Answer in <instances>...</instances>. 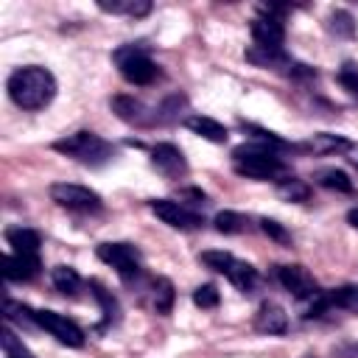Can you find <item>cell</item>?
Returning a JSON list of instances; mask_svg holds the SVG:
<instances>
[{"label":"cell","mask_w":358,"mask_h":358,"mask_svg":"<svg viewBox=\"0 0 358 358\" xmlns=\"http://www.w3.org/2000/svg\"><path fill=\"white\" fill-rule=\"evenodd\" d=\"M8 95L11 101L20 106V109H28V112H36L42 106H48L56 95V78L48 67H39V64H25V67H17L11 76H8Z\"/></svg>","instance_id":"cell-1"},{"label":"cell","mask_w":358,"mask_h":358,"mask_svg":"<svg viewBox=\"0 0 358 358\" xmlns=\"http://www.w3.org/2000/svg\"><path fill=\"white\" fill-rule=\"evenodd\" d=\"M232 168L246 179H277L280 182V176L285 173V165L277 157V151L260 143L238 145L232 151Z\"/></svg>","instance_id":"cell-2"},{"label":"cell","mask_w":358,"mask_h":358,"mask_svg":"<svg viewBox=\"0 0 358 358\" xmlns=\"http://www.w3.org/2000/svg\"><path fill=\"white\" fill-rule=\"evenodd\" d=\"M53 148H56L59 154L73 157L76 162H84V165H92V168H95V165H103V162H109V159L115 157V148H112L103 137H98V134H92V131L67 134V137L56 140Z\"/></svg>","instance_id":"cell-3"},{"label":"cell","mask_w":358,"mask_h":358,"mask_svg":"<svg viewBox=\"0 0 358 358\" xmlns=\"http://www.w3.org/2000/svg\"><path fill=\"white\" fill-rule=\"evenodd\" d=\"M115 64H117L120 76L129 84H137V87H148V84H154L159 78V67L151 62V56L140 45L117 48L115 50Z\"/></svg>","instance_id":"cell-4"},{"label":"cell","mask_w":358,"mask_h":358,"mask_svg":"<svg viewBox=\"0 0 358 358\" xmlns=\"http://www.w3.org/2000/svg\"><path fill=\"white\" fill-rule=\"evenodd\" d=\"M207 268H213V271H218V274H224L235 288H241V291H252L255 285H257V268L255 266H249L246 260H238L235 255H229V252H221V249H210V252H201V257H199Z\"/></svg>","instance_id":"cell-5"},{"label":"cell","mask_w":358,"mask_h":358,"mask_svg":"<svg viewBox=\"0 0 358 358\" xmlns=\"http://www.w3.org/2000/svg\"><path fill=\"white\" fill-rule=\"evenodd\" d=\"M98 257L103 263H109L126 282L137 280L143 274V266H140V249L131 246V243H123V241H115V243H101L98 246Z\"/></svg>","instance_id":"cell-6"},{"label":"cell","mask_w":358,"mask_h":358,"mask_svg":"<svg viewBox=\"0 0 358 358\" xmlns=\"http://www.w3.org/2000/svg\"><path fill=\"white\" fill-rule=\"evenodd\" d=\"M50 199L64 207V210H73V213H98L103 207L101 196L84 185H70V182H56L50 185Z\"/></svg>","instance_id":"cell-7"},{"label":"cell","mask_w":358,"mask_h":358,"mask_svg":"<svg viewBox=\"0 0 358 358\" xmlns=\"http://www.w3.org/2000/svg\"><path fill=\"white\" fill-rule=\"evenodd\" d=\"M333 308L358 313V285H341V288H333V291H319L310 299V308H308L305 319H319Z\"/></svg>","instance_id":"cell-8"},{"label":"cell","mask_w":358,"mask_h":358,"mask_svg":"<svg viewBox=\"0 0 358 358\" xmlns=\"http://www.w3.org/2000/svg\"><path fill=\"white\" fill-rule=\"evenodd\" d=\"M34 324L48 330L56 341H62L67 347H81L84 344V330L76 322H70L67 316L56 313V310H34Z\"/></svg>","instance_id":"cell-9"},{"label":"cell","mask_w":358,"mask_h":358,"mask_svg":"<svg viewBox=\"0 0 358 358\" xmlns=\"http://www.w3.org/2000/svg\"><path fill=\"white\" fill-rule=\"evenodd\" d=\"M148 207H151V213H154L159 221H165V224L173 227V229H199V227L204 224L199 213H193V210H187L185 204L171 201V199H154V201H148Z\"/></svg>","instance_id":"cell-10"},{"label":"cell","mask_w":358,"mask_h":358,"mask_svg":"<svg viewBox=\"0 0 358 358\" xmlns=\"http://www.w3.org/2000/svg\"><path fill=\"white\" fill-rule=\"evenodd\" d=\"M274 277H277V282L288 291V294H294L296 299H313L316 294H319V288H316V280H313V274L305 268V266H277L274 268Z\"/></svg>","instance_id":"cell-11"},{"label":"cell","mask_w":358,"mask_h":358,"mask_svg":"<svg viewBox=\"0 0 358 358\" xmlns=\"http://www.w3.org/2000/svg\"><path fill=\"white\" fill-rule=\"evenodd\" d=\"M151 162L168 179H179V176L187 173V159H185V154L173 143H157L151 148Z\"/></svg>","instance_id":"cell-12"},{"label":"cell","mask_w":358,"mask_h":358,"mask_svg":"<svg viewBox=\"0 0 358 358\" xmlns=\"http://www.w3.org/2000/svg\"><path fill=\"white\" fill-rule=\"evenodd\" d=\"M252 39L257 42V48H268V50H282L285 42V25L280 17H268L260 14L252 20Z\"/></svg>","instance_id":"cell-13"},{"label":"cell","mask_w":358,"mask_h":358,"mask_svg":"<svg viewBox=\"0 0 358 358\" xmlns=\"http://www.w3.org/2000/svg\"><path fill=\"white\" fill-rule=\"evenodd\" d=\"M112 112L123 123H131V126H154L157 123L154 112L143 101H137L134 95H115L112 98Z\"/></svg>","instance_id":"cell-14"},{"label":"cell","mask_w":358,"mask_h":358,"mask_svg":"<svg viewBox=\"0 0 358 358\" xmlns=\"http://www.w3.org/2000/svg\"><path fill=\"white\" fill-rule=\"evenodd\" d=\"M42 263H39V255H6L3 257V277L11 280V282H28L39 274Z\"/></svg>","instance_id":"cell-15"},{"label":"cell","mask_w":358,"mask_h":358,"mask_svg":"<svg viewBox=\"0 0 358 358\" xmlns=\"http://www.w3.org/2000/svg\"><path fill=\"white\" fill-rule=\"evenodd\" d=\"M255 327H257L260 333L277 336V333H285V327H288V316H285V310H282L280 305H274V302H263L260 310L255 313Z\"/></svg>","instance_id":"cell-16"},{"label":"cell","mask_w":358,"mask_h":358,"mask_svg":"<svg viewBox=\"0 0 358 358\" xmlns=\"http://www.w3.org/2000/svg\"><path fill=\"white\" fill-rule=\"evenodd\" d=\"M6 241L11 246L14 255H39V232L28 229V227H8L6 229Z\"/></svg>","instance_id":"cell-17"},{"label":"cell","mask_w":358,"mask_h":358,"mask_svg":"<svg viewBox=\"0 0 358 358\" xmlns=\"http://www.w3.org/2000/svg\"><path fill=\"white\" fill-rule=\"evenodd\" d=\"M187 129L193 131V134H199V137H204V140H210V143H227V129L218 123V120H213V117H207V115H190L187 120Z\"/></svg>","instance_id":"cell-18"},{"label":"cell","mask_w":358,"mask_h":358,"mask_svg":"<svg viewBox=\"0 0 358 358\" xmlns=\"http://www.w3.org/2000/svg\"><path fill=\"white\" fill-rule=\"evenodd\" d=\"M173 285H171V280L168 277H157V280H151V305H154V310L159 313V316H165V313H171V308H173Z\"/></svg>","instance_id":"cell-19"},{"label":"cell","mask_w":358,"mask_h":358,"mask_svg":"<svg viewBox=\"0 0 358 358\" xmlns=\"http://www.w3.org/2000/svg\"><path fill=\"white\" fill-rule=\"evenodd\" d=\"M50 282H53V288H56L59 294H64V296H76L78 288H81V277H78L76 268H70V266H56V268L50 271Z\"/></svg>","instance_id":"cell-20"},{"label":"cell","mask_w":358,"mask_h":358,"mask_svg":"<svg viewBox=\"0 0 358 358\" xmlns=\"http://www.w3.org/2000/svg\"><path fill=\"white\" fill-rule=\"evenodd\" d=\"M316 182L327 190H336V193H352V179L341 168H322L316 173Z\"/></svg>","instance_id":"cell-21"},{"label":"cell","mask_w":358,"mask_h":358,"mask_svg":"<svg viewBox=\"0 0 358 358\" xmlns=\"http://www.w3.org/2000/svg\"><path fill=\"white\" fill-rule=\"evenodd\" d=\"M98 8L103 11H112V14H129V17H143L151 11V3L148 0H101Z\"/></svg>","instance_id":"cell-22"},{"label":"cell","mask_w":358,"mask_h":358,"mask_svg":"<svg viewBox=\"0 0 358 358\" xmlns=\"http://www.w3.org/2000/svg\"><path fill=\"white\" fill-rule=\"evenodd\" d=\"M308 148H310V151H319V154H336V151H350L352 145H350V140L341 137V134H327V131H322V134H313V140L308 143Z\"/></svg>","instance_id":"cell-23"},{"label":"cell","mask_w":358,"mask_h":358,"mask_svg":"<svg viewBox=\"0 0 358 358\" xmlns=\"http://www.w3.org/2000/svg\"><path fill=\"white\" fill-rule=\"evenodd\" d=\"M277 193L282 199H288V201H308L310 199V187L296 176H282L277 182Z\"/></svg>","instance_id":"cell-24"},{"label":"cell","mask_w":358,"mask_h":358,"mask_svg":"<svg viewBox=\"0 0 358 358\" xmlns=\"http://www.w3.org/2000/svg\"><path fill=\"white\" fill-rule=\"evenodd\" d=\"M215 229L224 232V235H238V232H246L249 229V218L241 215V213H232V210H224L215 215Z\"/></svg>","instance_id":"cell-25"},{"label":"cell","mask_w":358,"mask_h":358,"mask_svg":"<svg viewBox=\"0 0 358 358\" xmlns=\"http://www.w3.org/2000/svg\"><path fill=\"white\" fill-rule=\"evenodd\" d=\"M3 352H6V358H34L31 350L17 338V333L11 327L3 330Z\"/></svg>","instance_id":"cell-26"},{"label":"cell","mask_w":358,"mask_h":358,"mask_svg":"<svg viewBox=\"0 0 358 358\" xmlns=\"http://www.w3.org/2000/svg\"><path fill=\"white\" fill-rule=\"evenodd\" d=\"M327 28H330L336 36H352V34H355L352 14H347V11H333L330 20H327Z\"/></svg>","instance_id":"cell-27"},{"label":"cell","mask_w":358,"mask_h":358,"mask_svg":"<svg viewBox=\"0 0 358 358\" xmlns=\"http://www.w3.org/2000/svg\"><path fill=\"white\" fill-rule=\"evenodd\" d=\"M90 288H92V296L101 302V308H103V316H106V322H112L115 319V313H117V302H115V296L98 282V280H92L90 282Z\"/></svg>","instance_id":"cell-28"},{"label":"cell","mask_w":358,"mask_h":358,"mask_svg":"<svg viewBox=\"0 0 358 358\" xmlns=\"http://www.w3.org/2000/svg\"><path fill=\"white\" fill-rule=\"evenodd\" d=\"M218 299H221V296H218V288L210 285V282H207V285H199V288L193 291V302H196L199 308H215Z\"/></svg>","instance_id":"cell-29"},{"label":"cell","mask_w":358,"mask_h":358,"mask_svg":"<svg viewBox=\"0 0 358 358\" xmlns=\"http://www.w3.org/2000/svg\"><path fill=\"white\" fill-rule=\"evenodd\" d=\"M260 229H263L268 238H274L277 243H291V235H288L285 227H282L280 221H274V218H260Z\"/></svg>","instance_id":"cell-30"},{"label":"cell","mask_w":358,"mask_h":358,"mask_svg":"<svg viewBox=\"0 0 358 358\" xmlns=\"http://www.w3.org/2000/svg\"><path fill=\"white\" fill-rule=\"evenodd\" d=\"M338 81H341V87H344L350 95H358V67H355V64H344V67L338 70Z\"/></svg>","instance_id":"cell-31"},{"label":"cell","mask_w":358,"mask_h":358,"mask_svg":"<svg viewBox=\"0 0 358 358\" xmlns=\"http://www.w3.org/2000/svg\"><path fill=\"white\" fill-rule=\"evenodd\" d=\"M336 358H358V344H350V347H341L336 352Z\"/></svg>","instance_id":"cell-32"},{"label":"cell","mask_w":358,"mask_h":358,"mask_svg":"<svg viewBox=\"0 0 358 358\" xmlns=\"http://www.w3.org/2000/svg\"><path fill=\"white\" fill-rule=\"evenodd\" d=\"M347 221H350V227H355V229H358V207H352V210L347 213Z\"/></svg>","instance_id":"cell-33"},{"label":"cell","mask_w":358,"mask_h":358,"mask_svg":"<svg viewBox=\"0 0 358 358\" xmlns=\"http://www.w3.org/2000/svg\"><path fill=\"white\" fill-rule=\"evenodd\" d=\"M350 151H352V157H350V159H352V165L358 168V148H350Z\"/></svg>","instance_id":"cell-34"}]
</instances>
